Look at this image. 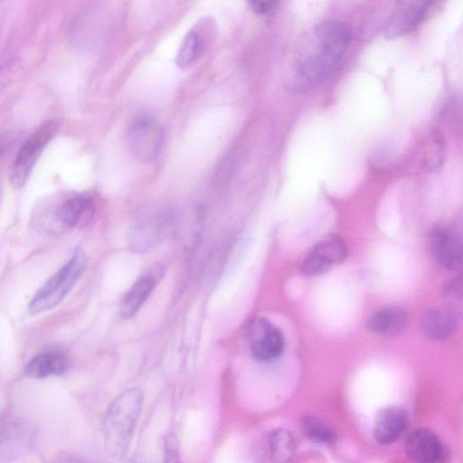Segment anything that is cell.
Wrapping results in <instances>:
<instances>
[{"label":"cell","mask_w":463,"mask_h":463,"mask_svg":"<svg viewBox=\"0 0 463 463\" xmlns=\"http://www.w3.org/2000/svg\"><path fill=\"white\" fill-rule=\"evenodd\" d=\"M429 248L435 261L448 270L461 266L462 245L458 233L447 226H438L429 235Z\"/></svg>","instance_id":"cell-9"},{"label":"cell","mask_w":463,"mask_h":463,"mask_svg":"<svg viewBox=\"0 0 463 463\" xmlns=\"http://www.w3.org/2000/svg\"><path fill=\"white\" fill-rule=\"evenodd\" d=\"M88 259L81 250L71 259L35 293L28 305L31 315H38L58 306L84 273Z\"/></svg>","instance_id":"cell-3"},{"label":"cell","mask_w":463,"mask_h":463,"mask_svg":"<svg viewBox=\"0 0 463 463\" xmlns=\"http://www.w3.org/2000/svg\"><path fill=\"white\" fill-rule=\"evenodd\" d=\"M202 44L201 37L196 32L188 33L178 50L176 65L182 70L190 67L202 51Z\"/></svg>","instance_id":"cell-19"},{"label":"cell","mask_w":463,"mask_h":463,"mask_svg":"<svg viewBox=\"0 0 463 463\" xmlns=\"http://www.w3.org/2000/svg\"><path fill=\"white\" fill-rule=\"evenodd\" d=\"M409 427V414L400 406H389L383 409L376 416L373 436L383 445H389L399 440Z\"/></svg>","instance_id":"cell-13"},{"label":"cell","mask_w":463,"mask_h":463,"mask_svg":"<svg viewBox=\"0 0 463 463\" xmlns=\"http://www.w3.org/2000/svg\"><path fill=\"white\" fill-rule=\"evenodd\" d=\"M144 395L138 388L118 393L109 404L102 422L104 446L114 459L127 454L138 421Z\"/></svg>","instance_id":"cell-2"},{"label":"cell","mask_w":463,"mask_h":463,"mask_svg":"<svg viewBox=\"0 0 463 463\" xmlns=\"http://www.w3.org/2000/svg\"><path fill=\"white\" fill-rule=\"evenodd\" d=\"M269 445L274 458L280 463L290 461L295 443L292 435L287 430L277 429L269 437Z\"/></svg>","instance_id":"cell-18"},{"label":"cell","mask_w":463,"mask_h":463,"mask_svg":"<svg viewBox=\"0 0 463 463\" xmlns=\"http://www.w3.org/2000/svg\"><path fill=\"white\" fill-rule=\"evenodd\" d=\"M57 121H48L38 128L19 149L10 171V182L14 187L23 186L33 169L43 150L54 137Z\"/></svg>","instance_id":"cell-5"},{"label":"cell","mask_w":463,"mask_h":463,"mask_svg":"<svg viewBox=\"0 0 463 463\" xmlns=\"http://www.w3.org/2000/svg\"><path fill=\"white\" fill-rule=\"evenodd\" d=\"M250 351L259 362H271L279 358L285 347L282 332L263 317L252 319L247 328Z\"/></svg>","instance_id":"cell-7"},{"label":"cell","mask_w":463,"mask_h":463,"mask_svg":"<svg viewBox=\"0 0 463 463\" xmlns=\"http://www.w3.org/2000/svg\"><path fill=\"white\" fill-rule=\"evenodd\" d=\"M127 138L133 156L139 162L149 164L157 157L161 150L164 130L154 117L142 115L130 124Z\"/></svg>","instance_id":"cell-6"},{"label":"cell","mask_w":463,"mask_h":463,"mask_svg":"<svg viewBox=\"0 0 463 463\" xmlns=\"http://www.w3.org/2000/svg\"><path fill=\"white\" fill-rule=\"evenodd\" d=\"M301 429L309 439L320 444L332 445L336 439L334 430L322 420L314 416H303Z\"/></svg>","instance_id":"cell-17"},{"label":"cell","mask_w":463,"mask_h":463,"mask_svg":"<svg viewBox=\"0 0 463 463\" xmlns=\"http://www.w3.org/2000/svg\"><path fill=\"white\" fill-rule=\"evenodd\" d=\"M69 366L68 358L59 352H46L35 355L26 365L25 374L28 377L42 379L52 375H60Z\"/></svg>","instance_id":"cell-16"},{"label":"cell","mask_w":463,"mask_h":463,"mask_svg":"<svg viewBox=\"0 0 463 463\" xmlns=\"http://www.w3.org/2000/svg\"><path fill=\"white\" fill-rule=\"evenodd\" d=\"M351 32L338 20L320 22L297 43L289 58L287 80L296 91L310 90L337 68L348 48Z\"/></svg>","instance_id":"cell-1"},{"label":"cell","mask_w":463,"mask_h":463,"mask_svg":"<svg viewBox=\"0 0 463 463\" xmlns=\"http://www.w3.org/2000/svg\"><path fill=\"white\" fill-rule=\"evenodd\" d=\"M408 321V314L403 308L389 307L374 312L368 318L366 326L375 335L394 336L406 329Z\"/></svg>","instance_id":"cell-15"},{"label":"cell","mask_w":463,"mask_h":463,"mask_svg":"<svg viewBox=\"0 0 463 463\" xmlns=\"http://www.w3.org/2000/svg\"><path fill=\"white\" fill-rule=\"evenodd\" d=\"M420 327L426 337L433 341H443L456 330L457 317L446 307L426 310L420 318Z\"/></svg>","instance_id":"cell-14"},{"label":"cell","mask_w":463,"mask_h":463,"mask_svg":"<svg viewBox=\"0 0 463 463\" xmlns=\"http://www.w3.org/2000/svg\"><path fill=\"white\" fill-rule=\"evenodd\" d=\"M5 143L4 142V140L2 138H0V157L5 153Z\"/></svg>","instance_id":"cell-21"},{"label":"cell","mask_w":463,"mask_h":463,"mask_svg":"<svg viewBox=\"0 0 463 463\" xmlns=\"http://www.w3.org/2000/svg\"><path fill=\"white\" fill-rule=\"evenodd\" d=\"M278 3L274 1H251L250 6L252 10L259 14L266 15L272 13Z\"/></svg>","instance_id":"cell-20"},{"label":"cell","mask_w":463,"mask_h":463,"mask_svg":"<svg viewBox=\"0 0 463 463\" xmlns=\"http://www.w3.org/2000/svg\"><path fill=\"white\" fill-rule=\"evenodd\" d=\"M347 257L345 242L337 237L318 241L300 263V271L307 277H316L342 263Z\"/></svg>","instance_id":"cell-8"},{"label":"cell","mask_w":463,"mask_h":463,"mask_svg":"<svg viewBox=\"0 0 463 463\" xmlns=\"http://www.w3.org/2000/svg\"><path fill=\"white\" fill-rule=\"evenodd\" d=\"M407 455L417 463H441L445 449L437 435L428 429H418L405 440Z\"/></svg>","instance_id":"cell-12"},{"label":"cell","mask_w":463,"mask_h":463,"mask_svg":"<svg viewBox=\"0 0 463 463\" xmlns=\"http://www.w3.org/2000/svg\"><path fill=\"white\" fill-rule=\"evenodd\" d=\"M432 4L421 0L397 3L383 26L385 37L396 38L412 30L422 21Z\"/></svg>","instance_id":"cell-10"},{"label":"cell","mask_w":463,"mask_h":463,"mask_svg":"<svg viewBox=\"0 0 463 463\" xmlns=\"http://www.w3.org/2000/svg\"><path fill=\"white\" fill-rule=\"evenodd\" d=\"M164 274V267L156 263L148 268L125 293L120 305L119 315L124 319L133 317L147 300Z\"/></svg>","instance_id":"cell-11"},{"label":"cell","mask_w":463,"mask_h":463,"mask_svg":"<svg viewBox=\"0 0 463 463\" xmlns=\"http://www.w3.org/2000/svg\"><path fill=\"white\" fill-rule=\"evenodd\" d=\"M95 212L93 199L86 194L71 195L56 203L43 222V228L56 233L82 227L92 219Z\"/></svg>","instance_id":"cell-4"}]
</instances>
